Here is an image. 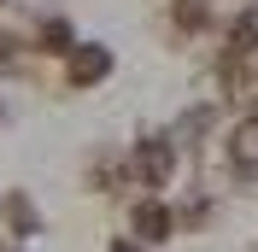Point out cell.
<instances>
[{
	"label": "cell",
	"instance_id": "4",
	"mask_svg": "<svg viewBox=\"0 0 258 252\" xmlns=\"http://www.w3.org/2000/svg\"><path fill=\"white\" fill-rule=\"evenodd\" d=\"M0 223H6L12 240H35V235H41V211H35V200L24 188H12L6 200H0Z\"/></svg>",
	"mask_w": 258,
	"mask_h": 252
},
{
	"label": "cell",
	"instance_id": "6",
	"mask_svg": "<svg viewBox=\"0 0 258 252\" xmlns=\"http://www.w3.org/2000/svg\"><path fill=\"white\" fill-rule=\"evenodd\" d=\"M35 53H53V59H59V53H71L77 47V35H71V24H64L59 12H47L41 18V24H35V41H30Z\"/></svg>",
	"mask_w": 258,
	"mask_h": 252
},
{
	"label": "cell",
	"instance_id": "5",
	"mask_svg": "<svg viewBox=\"0 0 258 252\" xmlns=\"http://www.w3.org/2000/svg\"><path fill=\"white\" fill-rule=\"evenodd\" d=\"M223 158H229V170H235V176H258V117H246V123L229 129Z\"/></svg>",
	"mask_w": 258,
	"mask_h": 252
},
{
	"label": "cell",
	"instance_id": "1",
	"mask_svg": "<svg viewBox=\"0 0 258 252\" xmlns=\"http://www.w3.org/2000/svg\"><path fill=\"white\" fill-rule=\"evenodd\" d=\"M123 170L141 188H170V176H176V135H141V141L129 147Z\"/></svg>",
	"mask_w": 258,
	"mask_h": 252
},
{
	"label": "cell",
	"instance_id": "3",
	"mask_svg": "<svg viewBox=\"0 0 258 252\" xmlns=\"http://www.w3.org/2000/svg\"><path fill=\"white\" fill-rule=\"evenodd\" d=\"M112 77V47H100V41H77V47L64 53V82L71 88H94V82Z\"/></svg>",
	"mask_w": 258,
	"mask_h": 252
},
{
	"label": "cell",
	"instance_id": "7",
	"mask_svg": "<svg viewBox=\"0 0 258 252\" xmlns=\"http://www.w3.org/2000/svg\"><path fill=\"white\" fill-rule=\"evenodd\" d=\"M112 252H147V246H141V240H135V235H129V240L117 235V240H112Z\"/></svg>",
	"mask_w": 258,
	"mask_h": 252
},
{
	"label": "cell",
	"instance_id": "2",
	"mask_svg": "<svg viewBox=\"0 0 258 252\" xmlns=\"http://www.w3.org/2000/svg\"><path fill=\"white\" fill-rule=\"evenodd\" d=\"M129 235L141 240V246L170 240V235H176V211H170V200H135V205H129Z\"/></svg>",
	"mask_w": 258,
	"mask_h": 252
}]
</instances>
